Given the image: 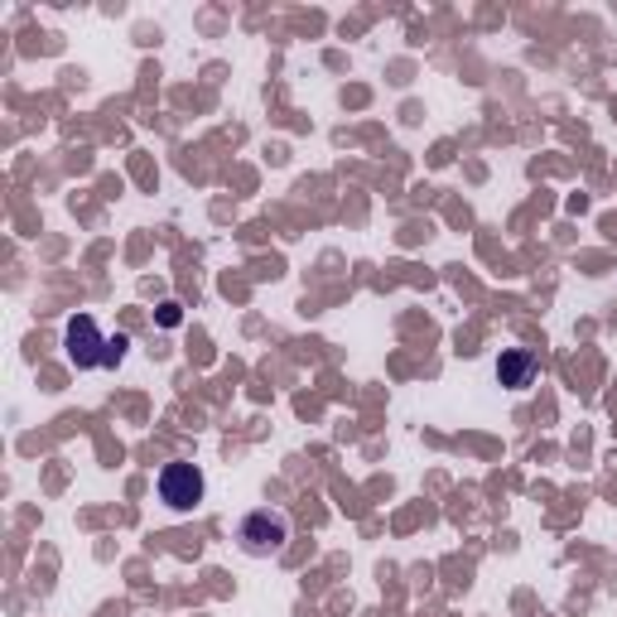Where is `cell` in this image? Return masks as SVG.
Here are the masks:
<instances>
[{
	"mask_svg": "<svg viewBox=\"0 0 617 617\" xmlns=\"http://www.w3.org/2000/svg\"><path fill=\"white\" fill-rule=\"evenodd\" d=\"M155 323H159V329H179V323H184V308L174 304V300L159 304V308H155Z\"/></svg>",
	"mask_w": 617,
	"mask_h": 617,
	"instance_id": "obj_5",
	"label": "cell"
},
{
	"mask_svg": "<svg viewBox=\"0 0 617 617\" xmlns=\"http://www.w3.org/2000/svg\"><path fill=\"white\" fill-rule=\"evenodd\" d=\"M237 540L242 550L252 555V560H271V555H281L290 546V517L275 507H256L246 511L242 526H237Z\"/></svg>",
	"mask_w": 617,
	"mask_h": 617,
	"instance_id": "obj_1",
	"label": "cell"
},
{
	"mask_svg": "<svg viewBox=\"0 0 617 617\" xmlns=\"http://www.w3.org/2000/svg\"><path fill=\"white\" fill-rule=\"evenodd\" d=\"M497 381H502L507 391H526L536 381V352L531 347H502V358H497Z\"/></svg>",
	"mask_w": 617,
	"mask_h": 617,
	"instance_id": "obj_4",
	"label": "cell"
},
{
	"mask_svg": "<svg viewBox=\"0 0 617 617\" xmlns=\"http://www.w3.org/2000/svg\"><path fill=\"white\" fill-rule=\"evenodd\" d=\"M63 347H68V362L78 366V372H92V366H107L111 362V337H101L92 314H72L68 319Z\"/></svg>",
	"mask_w": 617,
	"mask_h": 617,
	"instance_id": "obj_2",
	"label": "cell"
},
{
	"mask_svg": "<svg viewBox=\"0 0 617 617\" xmlns=\"http://www.w3.org/2000/svg\"><path fill=\"white\" fill-rule=\"evenodd\" d=\"M155 488H159V502L169 511H194L203 502V492H208V478H203L198 463H165Z\"/></svg>",
	"mask_w": 617,
	"mask_h": 617,
	"instance_id": "obj_3",
	"label": "cell"
}]
</instances>
